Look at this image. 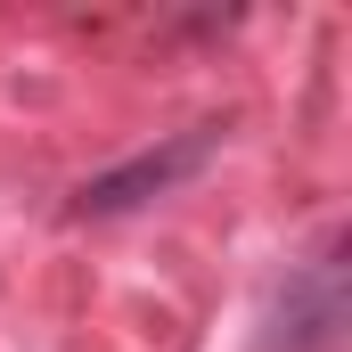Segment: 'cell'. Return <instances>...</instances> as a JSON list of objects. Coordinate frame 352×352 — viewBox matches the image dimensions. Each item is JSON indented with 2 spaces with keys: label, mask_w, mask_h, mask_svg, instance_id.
Returning a JSON list of instances; mask_svg holds the SVG:
<instances>
[{
  "label": "cell",
  "mask_w": 352,
  "mask_h": 352,
  "mask_svg": "<svg viewBox=\"0 0 352 352\" xmlns=\"http://www.w3.org/2000/svg\"><path fill=\"white\" fill-rule=\"evenodd\" d=\"M213 148H221V123H188L173 131L164 148H140V156H123V164H107L98 180H82V197H74V213H131V205H148V197H164L180 180H197L213 164Z\"/></svg>",
  "instance_id": "6da1fadb"
},
{
  "label": "cell",
  "mask_w": 352,
  "mask_h": 352,
  "mask_svg": "<svg viewBox=\"0 0 352 352\" xmlns=\"http://www.w3.org/2000/svg\"><path fill=\"white\" fill-rule=\"evenodd\" d=\"M336 328H344V263L320 254L311 270H295L270 303L263 352H336Z\"/></svg>",
  "instance_id": "7a4b0ae2"
}]
</instances>
